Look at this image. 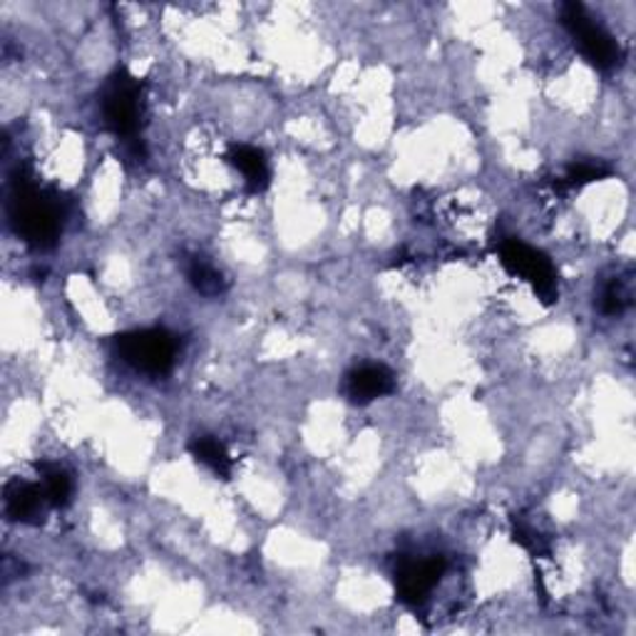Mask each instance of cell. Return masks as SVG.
I'll list each match as a JSON object with an SVG mask.
<instances>
[{
	"label": "cell",
	"mask_w": 636,
	"mask_h": 636,
	"mask_svg": "<svg viewBox=\"0 0 636 636\" xmlns=\"http://www.w3.org/2000/svg\"><path fill=\"white\" fill-rule=\"evenodd\" d=\"M8 214L15 232L35 248L55 246L63 232V199L50 189L38 187L28 172H18L13 179Z\"/></svg>",
	"instance_id": "cell-1"
},
{
	"label": "cell",
	"mask_w": 636,
	"mask_h": 636,
	"mask_svg": "<svg viewBox=\"0 0 636 636\" xmlns=\"http://www.w3.org/2000/svg\"><path fill=\"white\" fill-rule=\"evenodd\" d=\"M99 107H103L105 127L115 137L132 142L139 139V127H142L145 103H142V83L127 70H117L109 75L107 85L99 97Z\"/></svg>",
	"instance_id": "cell-2"
},
{
	"label": "cell",
	"mask_w": 636,
	"mask_h": 636,
	"mask_svg": "<svg viewBox=\"0 0 636 636\" xmlns=\"http://www.w3.org/2000/svg\"><path fill=\"white\" fill-rule=\"evenodd\" d=\"M115 348L123 361L147 375H165L177 361V338L165 328H142L115 338Z\"/></svg>",
	"instance_id": "cell-3"
},
{
	"label": "cell",
	"mask_w": 636,
	"mask_h": 636,
	"mask_svg": "<svg viewBox=\"0 0 636 636\" xmlns=\"http://www.w3.org/2000/svg\"><path fill=\"white\" fill-rule=\"evenodd\" d=\"M562 23L572 33L574 43L580 45V53L590 60L596 70L610 73V70L622 63L619 43H616L614 35L606 33V30L586 13V8L582 3H564Z\"/></svg>",
	"instance_id": "cell-4"
},
{
	"label": "cell",
	"mask_w": 636,
	"mask_h": 636,
	"mask_svg": "<svg viewBox=\"0 0 636 636\" xmlns=\"http://www.w3.org/2000/svg\"><path fill=\"white\" fill-rule=\"evenodd\" d=\"M497 254H500V262L507 272L524 278L527 284H532L534 294L542 298V301H554L560 288H556V272L550 258L542 252L527 246L524 242L515 236H505L497 244Z\"/></svg>",
	"instance_id": "cell-5"
},
{
	"label": "cell",
	"mask_w": 636,
	"mask_h": 636,
	"mask_svg": "<svg viewBox=\"0 0 636 636\" xmlns=\"http://www.w3.org/2000/svg\"><path fill=\"white\" fill-rule=\"evenodd\" d=\"M445 572L443 556H407L398 562L395 590L398 600L407 606L423 604Z\"/></svg>",
	"instance_id": "cell-6"
},
{
	"label": "cell",
	"mask_w": 636,
	"mask_h": 636,
	"mask_svg": "<svg viewBox=\"0 0 636 636\" xmlns=\"http://www.w3.org/2000/svg\"><path fill=\"white\" fill-rule=\"evenodd\" d=\"M50 507L47 495L43 490V485L25 483V480H13L6 487V512L13 522L20 524H40L43 522V515Z\"/></svg>",
	"instance_id": "cell-7"
},
{
	"label": "cell",
	"mask_w": 636,
	"mask_h": 636,
	"mask_svg": "<svg viewBox=\"0 0 636 636\" xmlns=\"http://www.w3.org/2000/svg\"><path fill=\"white\" fill-rule=\"evenodd\" d=\"M393 391H395V375L388 371L385 365L368 363L348 373L346 393L353 403H361V405L373 403L378 401V398H383Z\"/></svg>",
	"instance_id": "cell-8"
},
{
	"label": "cell",
	"mask_w": 636,
	"mask_h": 636,
	"mask_svg": "<svg viewBox=\"0 0 636 636\" xmlns=\"http://www.w3.org/2000/svg\"><path fill=\"white\" fill-rule=\"evenodd\" d=\"M229 162L242 172L248 192H264L272 182V169H268V159L262 149L252 145H232L229 147Z\"/></svg>",
	"instance_id": "cell-9"
},
{
	"label": "cell",
	"mask_w": 636,
	"mask_h": 636,
	"mask_svg": "<svg viewBox=\"0 0 636 636\" xmlns=\"http://www.w3.org/2000/svg\"><path fill=\"white\" fill-rule=\"evenodd\" d=\"M189 451H192L197 460L206 465L216 477H224V480L232 477L234 460H232V455L226 453V447L216 441V437H212V435L194 437L192 445H189Z\"/></svg>",
	"instance_id": "cell-10"
},
{
	"label": "cell",
	"mask_w": 636,
	"mask_h": 636,
	"mask_svg": "<svg viewBox=\"0 0 636 636\" xmlns=\"http://www.w3.org/2000/svg\"><path fill=\"white\" fill-rule=\"evenodd\" d=\"M40 473V485L47 495L50 507H65L70 505V497H73V477L67 475V470L55 465V463H38Z\"/></svg>",
	"instance_id": "cell-11"
},
{
	"label": "cell",
	"mask_w": 636,
	"mask_h": 636,
	"mask_svg": "<svg viewBox=\"0 0 636 636\" xmlns=\"http://www.w3.org/2000/svg\"><path fill=\"white\" fill-rule=\"evenodd\" d=\"M187 278L189 284H192L199 294L204 296H219L226 288L224 276L216 272L212 264H206L204 258H192L187 266Z\"/></svg>",
	"instance_id": "cell-12"
},
{
	"label": "cell",
	"mask_w": 636,
	"mask_h": 636,
	"mask_svg": "<svg viewBox=\"0 0 636 636\" xmlns=\"http://www.w3.org/2000/svg\"><path fill=\"white\" fill-rule=\"evenodd\" d=\"M612 169L602 165V162H574L570 169H566L564 177L556 179V189H580L584 184L600 182V179L610 177Z\"/></svg>",
	"instance_id": "cell-13"
},
{
	"label": "cell",
	"mask_w": 636,
	"mask_h": 636,
	"mask_svg": "<svg viewBox=\"0 0 636 636\" xmlns=\"http://www.w3.org/2000/svg\"><path fill=\"white\" fill-rule=\"evenodd\" d=\"M512 537H515V542L522 547V550H527L534 556H542V554L550 552V547H547L544 537L537 532L532 524H527L524 520H515L512 522Z\"/></svg>",
	"instance_id": "cell-14"
},
{
	"label": "cell",
	"mask_w": 636,
	"mask_h": 636,
	"mask_svg": "<svg viewBox=\"0 0 636 636\" xmlns=\"http://www.w3.org/2000/svg\"><path fill=\"white\" fill-rule=\"evenodd\" d=\"M626 304H629V294L624 292L622 282H619V278H616V282H612L610 286L604 288V294H602V311L610 314V316L622 314Z\"/></svg>",
	"instance_id": "cell-15"
}]
</instances>
